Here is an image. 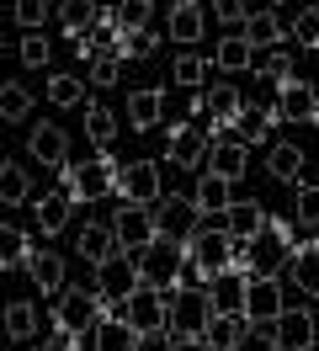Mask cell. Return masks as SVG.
Wrapping results in <instances>:
<instances>
[{"mask_svg":"<svg viewBox=\"0 0 319 351\" xmlns=\"http://www.w3.org/2000/svg\"><path fill=\"white\" fill-rule=\"evenodd\" d=\"M91 271H96V277H91V287L102 293L106 314H123V304L133 298V293H139V287H144V282H139V261L128 256L123 245H117V250H112L106 261H96Z\"/></svg>","mask_w":319,"mask_h":351,"instance_id":"cell-1","label":"cell"},{"mask_svg":"<svg viewBox=\"0 0 319 351\" xmlns=\"http://www.w3.org/2000/svg\"><path fill=\"white\" fill-rule=\"evenodd\" d=\"M59 192H69V202H102L117 192V165L106 154L80 160V165H59Z\"/></svg>","mask_w":319,"mask_h":351,"instance_id":"cell-2","label":"cell"},{"mask_svg":"<svg viewBox=\"0 0 319 351\" xmlns=\"http://www.w3.org/2000/svg\"><path fill=\"white\" fill-rule=\"evenodd\" d=\"M133 261H139V282H144V287L176 293L181 266H187V240H165V234H154V245H144Z\"/></svg>","mask_w":319,"mask_h":351,"instance_id":"cell-3","label":"cell"},{"mask_svg":"<svg viewBox=\"0 0 319 351\" xmlns=\"http://www.w3.org/2000/svg\"><path fill=\"white\" fill-rule=\"evenodd\" d=\"M234 256H239V240H234L224 223H218V229H197V234L187 240V266L202 277V287H208L213 271H229Z\"/></svg>","mask_w":319,"mask_h":351,"instance_id":"cell-4","label":"cell"},{"mask_svg":"<svg viewBox=\"0 0 319 351\" xmlns=\"http://www.w3.org/2000/svg\"><path fill=\"white\" fill-rule=\"evenodd\" d=\"M208 319H213V304H208L202 287H181V293H170V314H165L170 341H202Z\"/></svg>","mask_w":319,"mask_h":351,"instance_id":"cell-5","label":"cell"},{"mask_svg":"<svg viewBox=\"0 0 319 351\" xmlns=\"http://www.w3.org/2000/svg\"><path fill=\"white\" fill-rule=\"evenodd\" d=\"M112 234H117V245H123L128 256H139V250H144V245H154V234H160V229H154V208H149V202H117V213H112Z\"/></svg>","mask_w":319,"mask_h":351,"instance_id":"cell-6","label":"cell"},{"mask_svg":"<svg viewBox=\"0 0 319 351\" xmlns=\"http://www.w3.org/2000/svg\"><path fill=\"white\" fill-rule=\"evenodd\" d=\"M208 149H213L208 128H197V123H181V117L170 123V133H165V160L176 165V171H202Z\"/></svg>","mask_w":319,"mask_h":351,"instance_id":"cell-7","label":"cell"},{"mask_svg":"<svg viewBox=\"0 0 319 351\" xmlns=\"http://www.w3.org/2000/svg\"><path fill=\"white\" fill-rule=\"evenodd\" d=\"M154 208V229L165 234V240H191L197 229H202V213H197V202L191 197H181V192H160V197L149 202Z\"/></svg>","mask_w":319,"mask_h":351,"instance_id":"cell-8","label":"cell"},{"mask_svg":"<svg viewBox=\"0 0 319 351\" xmlns=\"http://www.w3.org/2000/svg\"><path fill=\"white\" fill-rule=\"evenodd\" d=\"M314 341H319L314 308H282L272 319V346L276 351H314Z\"/></svg>","mask_w":319,"mask_h":351,"instance_id":"cell-9","label":"cell"},{"mask_svg":"<svg viewBox=\"0 0 319 351\" xmlns=\"http://www.w3.org/2000/svg\"><path fill=\"white\" fill-rule=\"evenodd\" d=\"M282 308H287L282 277H250V282H245V308H239V314H245L250 325H272Z\"/></svg>","mask_w":319,"mask_h":351,"instance_id":"cell-10","label":"cell"},{"mask_svg":"<svg viewBox=\"0 0 319 351\" xmlns=\"http://www.w3.org/2000/svg\"><path fill=\"white\" fill-rule=\"evenodd\" d=\"M165 314H170V293H160V287H139V293L123 304V319L139 330V335L165 330Z\"/></svg>","mask_w":319,"mask_h":351,"instance_id":"cell-11","label":"cell"},{"mask_svg":"<svg viewBox=\"0 0 319 351\" xmlns=\"http://www.w3.org/2000/svg\"><path fill=\"white\" fill-rule=\"evenodd\" d=\"M117 197L123 202H154L160 197V165H154V160H128V165H117Z\"/></svg>","mask_w":319,"mask_h":351,"instance_id":"cell-12","label":"cell"},{"mask_svg":"<svg viewBox=\"0 0 319 351\" xmlns=\"http://www.w3.org/2000/svg\"><path fill=\"white\" fill-rule=\"evenodd\" d=\"M276 107H282V123H314L319 128V90L309 80H282L276 86Z\"/></svg>","mask_w":319,"mask_h":351,"instance_id":"cell-13","label":"cell"},{"mask_svg":"<svg viewBox=\"0 0 319 351\" xmlns=\"http://www.w3.org/2000/svg\"><path fill=\"white\" fill-rule=\"evenodd\" d=\"M27 149H32V160H38V165L59 171V165H69V133H64L59 123H32Z\"/></svg>","mask_w":319,"mask_h":351,"instance_id":"cell-14","label":"cell"},{"mask_svg":"<svg viewBox=\"0 0 319 351\" xmlns=\"http://www.w3.org/2000/svg\"><path fill=\"white\" fill-rule=\"evenodd\" d=\"M27 277H32V287H38L43 298H59L64 287H69V261H64L59 250H32Z\"/></svg>","mask_w":319,"mask_h":351,"instance_id":"cell-15","label":"cell"},{"mask_svg":"<svg viewBox=\"0 0 319 351\" xmlns=\"http://www.w3.org/2000/svg\"><path fill=\"white\" fill-rule=\"evenodd\" d=\"M218 219H224V229H229L234 240L245 245L250 234H261V229H266V219H272V213H266V202H261V197H234Z\"/></svg>","mask_w":319,"mask_h":351,"instance_id":"cell-16","label":"cell"},{"mask_svg":"<svg viewBox=\"0 0 319 351\" xmlns=\"http://www.w3.org/2000/svg\"><path fill=\"white\" fill-rule=\"evenodd\" d=\"M245 282H250V277H245L239 266H229V271H213L202 293H208V304L218 308V314H239V308H245Z\"/></svg>","mask_w":319,"mask_h":351,"instance_id":"cell-17","label":"cell"},{"mask_svg":"<svg viewBox=\"0 0 319 351\" xmlns=\"http://www.w3.org/2000/svg\"><path fill=\"white\" fill-rule=\"evenodd\" d=\"M69 219H75V202H69V192H59V186H54V192H43V197L32 202V223H38V234H48V240L64 234Z\"/></svg>","mask_w":319,"mask_h":351,"instance_id":"cell-18","label":"cell"},{"mask_svg":"<svg viewBox=\"0 0 319 351\" xmlns=\"http://www.w3.org/2000/svg\"><path fill=\"white\" fill-rule=\"evenodd\" d=\"M160 117H165V90L160 86H139V90H128V128H160Z\"/></svg>","mask_w":319,"mask_h":351,"instance_id":"cell-19","label":"cell"},{"mask_svg":"<svg viewBox=\"0 0 319 351\" xmlns=\"http://www.w3.org/2000/svg\"><path fill=\"white\" fill-rule=\"evenodd\" d=\"M202 0H181V5H170V16H165V32H170V43H181V48H191V43H202Z\"/></svg>","mask_w":319,"mask_h":351,"instance_id":"cell-20","label":"cell"},{"mask_svg":"<svg viewBox=\"0 0 319 351\" xmlns=\"http://www.w3.org/2000/svg\"><path fill=\"white\" fill-rule=\"evenodd\" d=\"M282 32H287V27H282V16H276L272 5H255L250 16H245V27H239V38H245L255 53H261V48H276V43H282Z\"/></svg>","mask_w":319,"mask_h":351,"instance_id":"cell-21","label":"cell"},{"mask_svg":"<svg viewBox=\"0 0 319 351\" xmlns=\"http://www.w3.org/2000/svg\"><path fill=\"white\" fill-rule=\"evenodd\" d=\"M245 335H250V319H245V314H218V308H213L208 330H202V346L208 351H234Z\"/></svg>","mask_w":319,"mask_h":351,"instance_id":"cell-22","label":"cell"},{"mask_svg":"<svg viewBox=\"0 0 319 351\" xmlns=\"http://www.w3.org/2000/svg\"><path fill=\"white\" fill-rule=\"evenodd\" d=\"M112 250H117V234H112V223H106V219L80 223V234H75V256H80V261L96 266V261H106Z\"/></svg>","mask_w":319,"mask_h":351,"instance_id":"cell-23","label":"cell"},{"mask_svg":"<svg viewBox=\"0 0 319 351\" xmlns=\"http://www.w3.org/2000/svg\"><path fill=\"white\" fill-rule=\"evenodd\" d=\"M239 197L234 192V181H224V176H213V171H202L197 176V192H191V202H197V213H208V219H218L229 202Z\"/></svg>","mask_w":319,"mask_h":351,"instance_id":"cell-24","label":"cell"},{"mask_svg":"<svg viewBox=\"0 0 319 351\" xmlns=\"http://www.w3.org/2000/svg\"><path fill=\"white\" fill-rule=\"evenodd\" d=\"M245 165H250V149H245L239 138H213V149H208V171H213V176L239 181V176H245Z\"/></svg>","mask_w":319,"mask_h":351,"instance_id":"cell-25","label":"cell"},{"mask_svg":"<svg viewBox=\"0 0 319 351\" xmlns=\"http://www.w3.org/2000/svg\"><path fill=\"white\" fill-rule=\"evenodd\" d=\"M213 69H224V75H245V69L255 64V48L245 43V38H239V32H229V38H218V43H213Z\"/></svg>","mask_w":319,"mask_h":351,"instance_id":"cell-26","label":"cell"},{"mask_svg":"<svg viewBox=\"0 0 319 351\" xmlns=\"http://www.w3.org/2000/svg\"><path fill=\"white\" fill-rule=\"evenodd\" d=\"M5 341H21V346H32L38 341V330H43V319H38V308H32V298H16V304H5Z\"/></svg>","mask_w":319,"mask_h":351,"instance_id":"cell-27","label":"cell"},{"mask_svg":"<svg viewBox=\"0 0 319 351\" xmlns=\"http://www.w3.org/2000/svg\"><path fill=\"white\" fill-rule=\"evenodd\" d=\"M133 341H139V330L128 325L123 314H102V319H96V341H91V351H133Z\"/></svg>","mask_w":319,"mask_h":351,"instance_id":"cell-28","label":"cell"},{"mask_svg":"<svg viewBox=\"0 0 319 351\" xmlns=\"http://www.w3.org/2000/svg\"><path fill=\"white\" fill-rule=\"evenodd\" d=\"M266 176L282 181V186H298L303 181V149L298 144H272L266 149Z\"/></svg>","mask_w":319,"mask_h":351,"instance_id":"cell-29","label":"cell"},{"mask_svg":"<svg viewBox=\"0 0 319 351\" xmlns=\"http://www.w3.org/2000/svg\"><path fill=\"white\" fill-rule=\"evenodd\" d=\"M27 261H32V234L27 229H16V223H0V271H27Z\"/></svg>","mask_w":319,"mask_h":351,"instance_id":"cell-30","label":"cell"},{"mask_svg":"<svg viewBox=\"0 0 319 351\" xmlns=\"http://www.w3.org/2000/svg\"><path fill=\"white\" fill-rule=\"evenodd\" d=\"M32 197V176L21 160H0V202L5 208H21V202Z\"/></svg>","mask_w":319,"mask_h":351,"instance_id":"cell-31","label":"cell"},{"mask_svg":"<svg viewBox=\"0 0 319 351\" xmlns=\"http://www.w3.org/2000/svg\"><path fill=\"white\" fill-rule=\"evenodd\" d=\"M250 69L261 75V80H276V86H282V80H293V48H287V38H282L276 48H261Z\"/></svg>","mask_w":319,"mask_h":351,"instance_id":"cell-32","label":"cell"},{"mask_svg":"<svg viewBox=\"0 0 319 351\" xmlns=\"http://www.w3.org/2000/svg\"><path fill=\"white\" fill-rule=\"evenodd\" d=\"M85 138H91L96 149H112V138H117V112L102 107V101H85Z\"/></svg>","mask_w":319,"mask_h":351,"instance_id":"cell-33","label":"cell"},{"mask_svg":"<svg viewBox=\"0 0 319 351\" xmlns=\"http://www.w3.org/2000/svg\"><path fill=\"white\" fill-rule=\"evenodd\" d=\"M0 117L5 123H27L32 117V90L21 80H0Z\"/></svg>","mask_w":319,"mask_h":351,"instance_id":"cell-34","label":"cell"},{"mask_svg":"<svg viewBox=\"0 0 319 351\" xmlns=\"http://www.w3.org/2000/svg\"><path fill=\"white\" fill-rule=\"evenodd\" d=\"M287 277H293L298 293L319 298V250H298L293 261H287Z\"/></svg>","mask_w":319,"mask_h":351,"instance_id":"cell-35","label":"cell"},{"mask_svg":"<svg viewBox=\"0 0 319 351\" xmlns=\"http://www.w3.org/2000/svg\"><path fill=\"white\" fill-rule=\"evenodd\" d=\"M202 75H208V59H202L197 48H187V53L170 59V80H176L181 90H197V86H202Z\"/></svg>","mask_w":319,"mask_h":351,"instance_id":"cell-36","label":"cell"},{"mask_svg":"<svg viewBox=\"0 0 319 351\" xmlns=\"http://www.w3.org/2000/svg\"><path fill=\"white\" fill-rule=\"evenodd\" d=\"M96 0H54V16L64 22V32H85V27L96 22Z\"/></svg>","mask_w":319,"mask_h":351,"instance_id":"cell-37","label":"cell"},{"mask_svg":"<svg viewBox=\"0 0 319 351\" xmlns=\"http://www.w3.org/2000/svg\"><path fill=\"white\" fill-rule=\"evenodd\" d=\"M293 223H298V229H319V181H298V192H293Z\"/></svg>","mask_w":319,"mask_h":351,"instance_id":"cell-38","label":"cell"},{"mask_svg":"<svg viewBox=\"0 0 319 351\" xmlns=\"http://www.w3.org/2000/svg\"><path fill=\"white\" fill-rule=\"evenodd\" d=\"M11 16H16L21 32H43L54 16V0H11Z\"/></svg>","mask_w":319,"mask_h":351,"instance_id":"cell-39","label":"cell"},{"mask_svg":"<svg viewBox=\"0 0 319 351\" xmlns=\"http://www.w3.org/2000/svg\"><path fill=\"white\" fill-rule=\"evenodd\" d=\"M54 107H80L85 101V86L75 80V75H48V90H43Z\"/></svg>","mask_w":319,"mask_h":351,"instance_id":"cell-40","label":"cell"},{"mask_svg":"<svg viewBox=\"0 0 319 351\" xmlns=\"http://www.w3.org/2000/svg\"><path fill=\"white\" fill-rule=\"evenodd\" d=\"M112 22H117V38L144 32V27H149V0H123V5L112 11Z\"/></svg>","mask_w":319,"mask_h":351,"instance_id":"cell-41","label":"cell"},{"mask_svg":"<svg viewBox=\"0 0 319 351\" xmlns=\"http://www.w3.org/2000/svg\"><path fill=\"white\" fill-rule=\"evenodd\" d=\"M21 64L27 69H48L54 64V43L43 32H21Z\"/></svg>","mask_w":319,"mask_h":351,"instance_id":"cell-42","label":"cell"},{"mask_svg":"<svg viewBox=\"0 0 319 351\" xmlns=\"http://www.w3.org/2000/svg\"><path fill=\"white\" fill-rule=\"evenodd\" d=\"M287 43H298V48H319V11H314V5L293 16V27H287Z\"/></svg>","mask_w":319,"mask_h":351,"instance_id":"cell-43","label":"cell"},{"mask_svg":"<svg viewBox=\"0 0 319 351\" xmlns=\"http://www.w3.org/2000/svg\"><path fill=\"white\" fill-rule=\"evenodd\" d=\"M154 48H160V38L144 27V32H128V38H117V59H149Z\"/></svg>","mask_w":319,"mask_h":351,"instance_id":"cell-44","label":"cell"},{"mask_svg":"<svg viewBox=\"0 0 319 351\" xmlns=\"http://www.w3.org/2000/svg\"><path fill=\"white\" fill-rule=\"evenodd\" d=\"M117 75H123V59H117V53H96V59H91V86H117Z\"/></svg>","mask_w":319,"mask_h":351,"instance_id":"cell-45","label":"cell"},{"mask_svg":"<svg viewBox=\"0 0 319 351\" xmlns=\"http://www.w3.org/2000/svg\"><path fill=\"white\" fill-rule=\"evenodd\" d=\"M245 16H250V5H245V0H213V22L245 27Z\"/></svg>","mask_w":319,"mask_h":351,"instance_id":"cell-46","label":"cell"},{"mask_svg":"<svg viewBox=\"0 0 319 351\" xmlns=\"http://www.w3.org/2000/svg\"><path fill=\"white\" fill-rule=\"evenodd\" d=\"M181 341H170V330H149V335H139L133 341V351H176Z\"/></svg>","mask_w":319,"mask_h":351,"instance_id":"cell-47","label":"cell"},{"mask_svg":"<svg viewBox=\"0 0 319 351\" xmlns=\"http://www.w3.org/2000/svg\"><path fill=\"white\" fill-rule=\"evenodd\" d=\"M32 351H75V341H69L64 330H54V335H38V341H32Z\"/></svg>","mask_w":319,"mask_h":351,"instance_id":"cell-48","label":"cell"},{"mask_svg":"<svg viewBox=\"0 0 319 351\" xmlns=\"http://www.w3.org/2000/svg\"><path fill=\"white\" fill-rule=\"evenodd\" d=\"M176 351H208V346H202V341H181Z\"/></svg>","mask_w":319,"mask_h":351,"instance_id":"cell-49","label":"cell"},{"mask_svg":"<svg viewBox=\"0 0 319 351\" xmlns=\"http://www.w3.org/2000/svg\"><path fill=\"white\" fill-rule=\"evenodd\" d=\"M0 53H5V38H0Z\"/></svg>","mask_w":319,"mask_h":351,"instance_id":"cell-50","label":"cell"},{"mask_svg":"<svg viewBox=\"0 0 319 351\" xmlns=\"http://www.w3.org/2000/svg\"><path fill=\"white\" fill-rule=\"evenodd\" d=\"M245 5H261V0H245Z\"/></svg>","mask_w":319,"mask_h":351,"instance_id":"cell-51","label":"cell"},{"mask_svg":"<svg viewBox=\"0 0 319 351\" xmlns=\"http://www.w3.org/2000/svg\"><path fill=\"white\" fill-rule=\"evenodd\" d=\"M314 351H319V341H314Z\"/></svg>","mask_w":319,"mask_h":351,"instance_id":"cell-52","label":"cell"},{"mask_svg":"<svg viewBox=\"0 0 319 351\" xmlns=\"http://www.w3.org/2000/svg\"><path fill=\"white\" fill-rule=\"evenodd\" d=\"M149 5H154V0H149Z\"/></svg>","mask_w":319,"mask_h":351,"instance_id":"cell-53","label":"cell"},{"mask_svg":"<svg viewBox=\"0 0 319 351\" xmlns=\"http://www.w3.org/2000/svg\"><path fill=\"white\" fill-rule=\"evenodd\" d=\"M0 308H5V304H0Z\"/></svg>","mask_w":319,"mask_h":351,"instance_id":"cell-54","label":"cell"}]
</instances>
